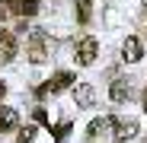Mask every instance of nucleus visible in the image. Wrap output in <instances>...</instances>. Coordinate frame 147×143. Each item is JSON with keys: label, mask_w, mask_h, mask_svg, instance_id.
<instances>
[{"label": "nucleus", "mask_w": 147, "mask_h": 143, "mask_svg": "<svg viewBox=\"0 0 147 143\" xmlns=\"http://www.w3.org/2000/svg\"><path fill=\"white\" fill-rule=\"evenodd\" d=\"M96 51H99V45H96L93 35H83V38L77 41V61H80L83 67H90V64L96 61Z\"/></svg>", "instance_id": "1"}, {"label": "nucleus", "mask_w": 147, "mask_h": 143, "mask_svg": "<svg viewBox=\"0 0 147 143\" xmlns=\"http://www.w3.org/2000/svg\"><path fill=\"white\" fill-rule=\"evenodd\" d=\"M45 57H48V51H45V32L35 29L32 38H29V61L32 64H45Z\"/></svg>", "instance_id": "2"}, {"label": "nucleus", "mask_w": 147, "mask_h": 143, "mask_svg": "<svg viewBox=\"0 0 147 143\" xmlns=\"http://www.w3.org/2000/svg\"><path fill=\"white\" fill-rule=\"evenodd\" d=\"M121 61H125V64L141 61V41H138L134 35H128L125 41H121Z\"/></svg>", "instance_id": "3"}, {"label": "nucleus", "mask_w": 147, "mask_h": 143, "mask_svg": "<svg viewBox=\"0 0 147 143\" xmlns=\"http://www.w3.org/2000/svg\"><path fill=\"white\" fill-rule=\"evenodd\" d=\"M74 102H77L80 108H93V102H96V92H93V86H90V83H80L77 89H74Z\"/></svg>", "instance_id": "4"}, {"label": "nucleus", "mask_w": 147, "mask_h": 143, "mask_svg": "<svg viewBox=\"0 0 147 143\" xmlns=\"http://www.w3.org/2000/svg\"><path fill=\"white\" fill-rule=\"evenodd\" d=\"M13 57H16V38L13 32L0 29V61H13Z\"/></svg>", "instance_id": "5"}, {"label": "nucleus", "mask_w": 147, "mask_h": 143, "mask_svg": "<svg viewBox=\"0 0 147 143\" xmlns=\"http://www.w3.org/2000/svg\"><path fill=\"white\" fill-rule=\"evenodd\" d=\"M115 140H131V137H138V121H118L115 118Z\"/></svg>", "instance_id": "6"}, {"label": "nucleus", "mask_w": 147, "mask_h": 143, "mask_svg": "<svg viewBox=\"0 0 147 143\" xmlns=\"http://www.w3.org/2000/svg\"><path fill=\"white\" fill-rule=\"evenodd\" d=\"M128 95H131V86H128L125 80H115V83L109 86V99H112V102H128Z\"/></svg>", "instance_id": "7"}, {"label": "nucleus", "mask_w": 147, "mask_h": 143, "mask_svg": "<svg viewBox=\"0 0 147 143\" xmlns=\"http://www.w3.org/2000/svg\"><path fill=\"white\" fill-rule=\"evenodd\" d=\"M16 124H19L16 111H13V108H0V134H3V130H13Z\"/></svg>", "instance_id": "8"}, {"label": "nucleus", "mask_w": 147, "mask_h": 143, "mask_svg": "<svg viewBox=\"0 0 147 143\" xmlns=\"http://www.w3.org/2000/svg\"><path fill=\"white\" fill-rule=\"evenodd\" d=\"M115 124V118H93V121H90V127H86V134L90 137H99L106 127H112Z\"/></svg>", "instance_id": "9"}, {"label": "nucleus", "mask_w": 147, "mask_h": 143, "mask_svg": "<svg viewBox=\"0 0 147 143\" xmlns=\"http://www.w3.org/2000/svg\"><path fill=\"white\" fill-rule=\"evenodd\" d=\"M70 83H74V73H67V70H61V73H55V80L48 83V86H51V92H61V89H67Z\"/></svg>", "instance_id": "10"}, {"label": "nucleus", "mask_w": 147, "mask_h": 143, "mask_svg": "<svg viewBox=\"0 0 147 143\" xmlns=\"http://www.w3.org/2000/svg\"><path fill=\"white\" fill-rule=\"evenodd\" d=\"M74 7H77V19L80 22H90V0H77Z\"/></svg>", "instance_id": "11"}, {"label": "nucleus", "mask_w": 147, "mask_h": 143, "mask_svg": "<svg viewBox=\"0 0 147 143\" xmlns=\"http://www.w3.org/2000/svg\"><path fill=\"white\" fill-rule=\"evenodd\" d=\"M32 137H35V127H22L19 130V143H32Z\"/></svg>", "instance_id": "12"}, {"label": "nucleus", "mask_w": 147, "mask_h": 143, "mask_svg": "<svg viewBox=\"0 0 147 143\" xmlns=\"http://www.w3.org/2000/svg\"><path fill=\"white\" fill-rule=\"evenodd\" d=\"M3 95H7V86H3V83H0V99H3Z\"/></svg>", "instance_id": "13"}, {"label": "nucleus", "mask_w": 147, "mask_h": 143, "mask_svg": "<svg viewBox=\"0 0 147 143\" xmlns=\"http://www.w3.org/2000/svg\"><path fill=\"white\" fill-rule=\"evenodd\" d=\"M144 111H147V92H144Z\"/></svg>", "instance_id": "14"}]
</instances>
